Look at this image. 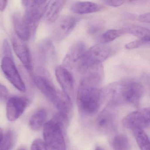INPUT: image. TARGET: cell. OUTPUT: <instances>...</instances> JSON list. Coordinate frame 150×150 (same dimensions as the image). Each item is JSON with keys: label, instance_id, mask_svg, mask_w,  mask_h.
<instances>
[{"label": "cell", "instance_id": "cell-17", "mask_svg": "<svg viewBox=\"0 0 150 150\" xmlns=\"http://www.w3.org/2000/svg\"><path fill=\"white\" fill-rule=\"evenodd\" d=\"M103 7L94 2L90 1H77L71 6L72 11L78 14H86L97 13L101 10Z\"/></svg>", "mask_w": 150, "mask_h": 150}, {"label": "cell", "instance_id": "cell-25", "mask_svg": "<svg viewBox=\"0 0 150 150\" xmlns=\"http://www.w3.org/2000/svg\"><path fill=\"white\" fill-rule=\"evenodd\" d=\"M149 42L142 39H138L132 42H130L125 45V48L128 50L137 49L142 45L149 44Z\"/></svg>", "mask_w": 150, "mask_h": 150}, {"label": "cell", "instance_id": "cell-4", "mask_svg": "<svg viewBox=\"0 0 150 150\" xmlns=\"http://www.w3.org/2000/svg\"><path fill=\"white\" fill-rule=\"evenodd\" d=\"M63 131L60 125L53 119L45 123L43 134L48 150H66Z\"/></svg>", "mask_w": 150, "mask_h": 150}, {"label": "cell", "instance_id": "cell-16", "mask_svg": "<svg viewBox=\"0 0 150 150\" xmlns=\"http://www.w3.org/2000/svg\"><path fill=\"white\" fill-rule=\"evenodd\" d=\"M12 21L15 35L20 39L25 42L32 37L30 31L25 25L23 19V16L21 14L19 13L13 14L12 17Z\"/></svg>", "mask_w": 150, "mask_h": 150}, {"label": "cell", "instance_id": "cell-24", "mask_svg": "<svg viewBox=\"0 0 150 150\" xmlns=\"http://www.w3.org/2000/svg\"><path fill=\"white\" fill-rule=\"evenodd\" d=\"M125 31V30H109L102 35L100 41L103 43L110 42L122 35Z\"/></svg>", "mask_w": 150, "mask_h": 150}, {"label": "cell", "instance_id": "cell-21", "mask_svg": "<svg viewBox=\"0 0 150 150\" xmlns=\"http://www.w3.org/2000/svg\"><path fill=\"white\" fill-rule=\"evenodd\" d=\"M126 31L137 37L139 39L150 42V30L148 29L138 25H132Z\"/></svg>", "mask_w": 150, "mask_h": 150}, {"label": "cell", "instance_id": "cell-5", "mask_svg": "<svg viewBox=\"0 0 150 150\" xmlns=\"http://www.w3.org/2000/svg\"><path fill=\"white\" fill-rule=\"evenodd\" d=\"M143 93V86L138 81H120L118 92L119 103H129L138 107Z\"/></svg>", "mask_w": 150, "mask_h": 150}, {"label": "cell", "instance_id": "cell-9", "mask_svg": "<svg viewBox=\"0 0 150 150\" xmlns=\"http://www.w3.org/2000/svg\"><path fill=\"white\" fill-rule=\"evenodd\" d=\"M1 68L6 78L16 88L22 92L26 91V86L13 59L4 57L1 61Z\"/></svg>", "mask_w": 150, "mask_h": 150}, {"label": "cell", "instance_id": "cell-1", "mask_svg": "<svg viewBox=\"0 0 150 150\" xmlns=\"http://www.w3.org/2000/svg\"><path fill=\"white\" fill-rule=\"evenodd\" d=\"M102 80L95 77L82 76L77 91L78 108L86 115H94L99 110L102 101L101 88Z\"/></svg>", "mask_w": 150, "mask_h": 150}, {"label": "cell", "instance_id": "cell-29", "mask_svg": "<svg viewBox=\"0 0 150 150\" xmlns=\"http://www.w3.org/2000/svg\"><path fill=\"white\" fill-rule=\"evenodd\" d=\"M138 20L140 22L144 23H149L150 22V13H146L139 16L138 17Z\"/></svg>", "mask_w": 150, "mask_h": 150}, {"label": "cell", "instance_id": "cell-31", "mask_svg": "<svg viewBox=\"0 0 150 150\" xmlns=\"http://www.w3.org/2000/svg\"><path fill=\"white\" fill-rule=\"evenodd\" d=\"M8 1L5 0L0 1V11H4L7 5Z\"/></svg>", "mask_w": 150, "mask_h": 150}, {"label": "cell", "instance_id": "cell-6", "mask_svg": "<svg viewBox=\"0 0 150 150\" xmlns=\"http://www.w3.org/2000/svg\"><path fill=\"white\" fill-rule=\"evenodd\" d=\"M110 49L105 45H94L86 52L80 64V69L93 66L100 64L109 57Z\"/></svg>", "mask_w": 150, "mask_h": 150}, {"label": "cell", "instance_id": "cell-10", "mask_svg": "<svg viewBox=\"0 0 150 150\" xmlns=\"http://www.w3.org/2000/svg\"><path fill=\"white\" fill-rule=\"evenodd\" d=\"M86 51V44L83 42L74 43L68 50L62 66L68 70L73 69L78 64L79 66Z\"/></svg>", "mask_w": 150, "mask_h": 150}, {"label": "cell", "instance_id": "cell-18", "mask_svg": "<svg viewBox=\"0 0 150 150\" xmlns=\"http://www.w3.org/2000/svg\"><path fill=\"white\" fill-rule=\"evenodd\" d=\"M39 57L43 62H47L54 57L55 54V49L50 39L43 40L38 46Z\"/></svg>", "mask_w": 150, "mask_h": 150}, {"label": "cell", "instance_id": "cell-26", "mask_svg": "<svg viewBox=\"0 0 150 150\" xmlns=\"http://www.w3.org/2000/svg\"><path fill=\"white\" fill-rule=\"evenodd\" d=\"M31 150H48L45 142L40 139H35L31 146Z\"/></svg>", "mask_w": 150, "mask_h": 150}, {"label": "cell", "instance_id": "cell-20", "mask_svg": "<svg viewBox=\"0 0 150 150\" xmlns=\"http://www.w3.org/2000/svg\"><path fill=\"white\" fill-rule=\"evenodd\" d=\"M16 137L12 130H8L5 133L0 143V150H11L14 145Z\"/></svg>", "mask_w": 150, "mask_h": 150}, {"label": "cell", "instance_id": "cell-22", "mask_svg": "<svg viewBox=\"0 0 150 150\" xmlns=\"http://www.w3.org/2000/svg\"><path fill=\"white\" fill-rule=\"evenodd\" d=\"M137 144L141 150H150V141L144 130L139 129L133 132Z\"/></svg>", "mask_w": 150, "mask_h": 150}, {"label": "cell", "instance_id": "cell-3", "mask_svg": "<svg viewBox=\"0 0 150 150\" xmlns=\"http://www.w3.org/2000/svg\"><path fill=\"white\" fill-rule=\"evenodd\" d=\"M25 8L23 19L25 25L28 28L31 37L34 36L42 17L44 15L48 1L43 0L23 1Z\"/></svg>", "mask_w": 150, "mask_h": 150}, {"label": "cell", "instance_id": "cell-7", "mask_svg": "<svg viewBox=\"0 0 150 150\" xmlns=\"http://www.w3.org/2000/svg\"><path fill=\"white\" fill-rule=\"evenodd\" d=\"M122 123L125 128L133 132L148 128L150 125V109L146 108L131 112L123 118Z\"/></svg>", "mask_w": 150, "mask_h": 150}, {"label": "cell", "instance_id": "cell-23", "mask_svg": "<svg viewBox=\"0 0 150 150\" xmlns=\"http://www.w3.org/2000/svg\"><path fill=\"white\" fill-rule=\"evenodd\" d=\"M114 150H130V144L128 138L123 134H118L113 140Z\"/></svg>", "mask_w": 150, "mask_h": 150}, {"label": "cell", "instance_id": "cell-12", "mask_svg": "<svg viewBox=\"0 0 150 150\" xmlns=\"http://www.w3.org/2000/svg\"><path fill=\"white\" fill-rule=\"evenodd\" d=\"M55 75L62 91L71 98L74 94L75 81L71 72L63 66H59L56 67Z\"/></svg>", "mask_w": 150, "mask_h": 150}, {"label": "cell", "instance_id": "cell-13", "mask_svg": "<svg viewBox=\"0 0 150 150\" xmlns=\"http://www.w3.org/2000/svg\"><path fill=\"white\" fill-rule=\"evenodd\" d=\"M13 49L18 58L26 69L31 74L33 70L32 57L28 47L24 41L20 39L16 35L12 36Z\"/></svg>", "mask_w": 150, "mask_h": 150}, {"label": "cell", "instance_id": "cell-11", "mask_svg": "<svg viewBox=\"0 0 150 150\" xmlns=\"http://www.w3.org/2000/svg\"><path fill=\"white\" fill-rule=\"evenodd\" d=\"M29 103L28 99L23 96H14L8 99L6 105V115L8 120L13 122L18 119Z\"/></svg>", "mask_w": 150, "mask_h": 150}, {"label": "cell", "instance_id": "cell-33", "mask_svg": "<svg viewBox=\"0 0 150 150\" xmlns=\"http://www.w3.org/2000/svg\"><path fill=\"white\" fill-rule=\"evenodd\" d=\"M17 150H27V149L25 148H24V147H21V148H19V149H18Z\"/></svg>", "mask_w": 150, "mask_h": 150}, {"label": "cell", "instance_id": "cell-8", "mask_svg": "<svg viewBox=\"0 0 150 150\" xmlns=\"http://www.w3.org/2000/svg\"><path fill=\"white\" fill-rule=\"evenodd\" d=\"M77 21L71 16L59 17L54 23L51 31V38L56 42H60L66 38L76 26Z\"/></svg>", "mask_w": 150, "mask_h": 150}, {"label": "cell", "instance_id": "cell-19", "mask_svg": "<svg viewBox=\"0 0 150 150\" xmlns=\"http://www.w3.org/2000/svg\"><path fill=\"white\" fill-rule=\"evenodd\" d=\"M47 117L46 110L43 109L36 111L31 116L29 122V125L31 129L37 131L39 130L44 125Z\"/></svg>", "mask_w": 150, "mask_h": 150}, {"label": "cell", "instance_id": "cell-30", "mask_svg": "<svg viewBox=\"0 0 150 150\" xmlns=\"http://www.w3.org/2000/svg\"><path fill=\"white\" fill-rule=\"evenodd\" d=\"M104 2L110 6L117 7L122 6L125 1H105Z\"/></svg>", "mask_w": 150, "mask_h": 150}, {"label": "cell", "instance_id": "cell-14", "mask_svg": "<svg viewBox=\"0 0 150 150\" xmlns=\"http://www.w3.org/2000/svg\"><path fill=\"white\" fill-rule=\"evenodd\" d=\"M115 113L110 106L101 112L96 120L97 127L103 132L112 131L115 127Z\"/></svg>", "mask_w": 150, "mask_h": 150}, {"label": "cell", "instance_id": "cell-28", "mask_svg": "<svg viewBox=\"0 0 150 150\" xmlns=\"http://www.w3.org/2000/svg\"><path fill=\"white\" fill-rule=\"evenodd\" d=\"M3 54L5 55L4 57H8L13 58L12 52H11V48L8 42L6 40L4 41L3 45Z\"/></svg>", "mask_w": 150, "mask_h": 150}, {"label": "cell", "instance_id": "cell-15", "mask_svg": "<svg viewBox=\"0 0 150 150\" xmlns=\"http://www.w3.org/2000/svg\"><path fill=\"white\" fill-rule=\"evenodd\" d=\"M66 1H50L47 2L45 11V21L49 23H54L59 17Z\"/></svg>", "mask_w": 150, "mask_h": 150}, {"label": "cell", "instance_id": "cell-27", "mask_svg": "<svg viewBox=\"0 0 150 150\" xmlns=\"http://www.w3.org/2000/svg\"><path fill=\"white\" fill-rule=\"evenodd\" d=\"M9 93L7 88L4 85L0 84V100L6 101L8 100Z\"/></svg>", "mask_w": 150, "mask_h": 150}, {"label": "cell", "instance_id": "cell-34", "mask_svg": "<svg viewBox=\"0 0 150 150\" xmlns=\"http://www.w3.org/2000/svg\"><path fill=\"white\" fill-rule=\"evenodd\" d=\"M95 150H103L100 147H98Z\"/></svg>", "mask_w": 150, "mask_h": 150}, {"label": "cell", "instance_id": "cell-2", "mask_svg": "<svg viewBox=\"0 0 150 150\" xmlns=\"http://www.w3.org/2000/svg\"><path fill=\"white\" fill-rule=\"evenodd\" d=\"M34 81L41 93L59 112L68 115L72 108L71 98L63 91L56 88L46 72H44L43 74L36 76Z\"/></svg>", "mask_w": 150, "mask_h": 150}, {"label": "cell", "instance_id": "cell-32", "mask_svg": "<svg viewBox=\"0 0 150 150\" xmlns=\"http://www.w3.org/2000/svg\"><path fill=\"white\" fill-rule=\"evenodd\" d=\"M3 133H4V132H3V130H2L1 128H0V143H1V142L2 137H3Z\"/></svg>", "mask_w": 150, "mask_h": 150}]
</instances>
